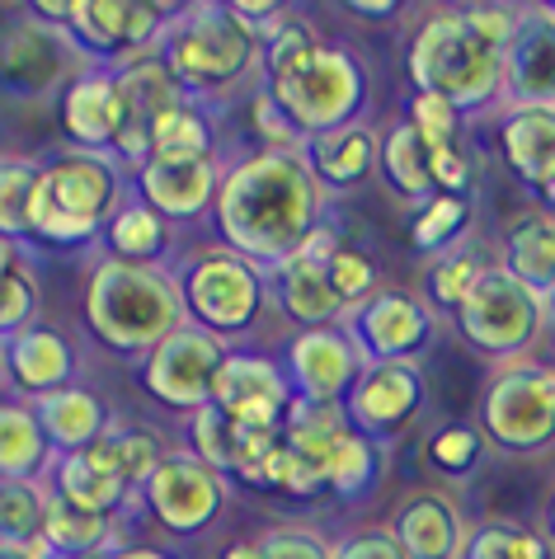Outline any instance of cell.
Instances as JSON below:
<instances>
[{"instance_id": "obj_27", "label": "cell", "mask_w": 555, "mask_h": 559, "mask_svg": "<svg viewBox=\"0 0 555 559\" xmlns=\"http://www.w3.org/2000/svg\"><path fill=\"white\" fill-rule=\"evenodd\" d=\"M34 414L43 424V438H48L52 456L90 452V447H95L114 424L109 405H104L90 385H67V391H57V395L34 400Z\"/></svg>"}, {"instance_id": "obj_18", "label": "cell", "mask_w": 555, "mask_h": 559, "mask_svg": "<svg viewBox=\"0 0 555 559\" xmlns=\"http://www.w3.org/2000/svg\"><path fill=\"white\" fill-rule=\"evenodd\" d=\"M226 160H165L151 155L146 165L132 169V198L146 203L161 222H198L212 216Z\"/></svg>"}, {"instance_id": "obj_38", "label": "cell", "mask_w": 555, "mask_h": 559, "mask_svg": "<svg viewBox=\"0 0 555 559\" xmlns=\"http://www.w3.org/2000/svg\"><path fill=\"white\" fill-rule=\"evenodd\" d=\"M467 226H471V198L434 193L420 212H414V222H410V245H414L420 254H428V259L452 254L457 240L467 236Z\"/></svg>"}, {"instance_id": "obj_37", "label": "cell", "mask_w": 555, "mask_h": 559, "mask_svg": "<svg viewBox=\"0 0 555 559\" xmlns=\"http://www.w3.org/2000/svg\"><path fill=\"white\" fill-rule=\"evenodd\" d=\"M99 461H109L114 471L128 479L132 485V493H142V485L151 479V471L165 461V452H161V442H156V432H146V428H132V424H109V432L90 447Z\"/></svg>"}, {"instance_id": "obj_8", "label": "cell", "mask_w": 555, "mask_h": 559, "mask_svg": "<svg viewBox=\"0 0 555 559\" xmlns=\"http://www.w3.org/2000/svg\"><path fill=\"white\" fill-rule=\"evenodd\" d=\"M457 334L467 338V348H475L489 362H522L532 357V348L542 344L546 324H551V306L528 292L513 273H504L499 263L475 277V287L467 292V301L452 310Z\"/></svg>"}, {"instance_id": "obj_23", "label": "cell", "mask_w": 555, "mask_h": 559, "mask_svg": "<svg viewBox=\"0 0 555 559\" xmlns=\"http://www.w3.org/2000/svg\"><path fill=\"white\" fill-rule=\"evenodd\" d=\"M387 532L400 540L405 559H461L467 555V522L457 503L438 489H414L395 503Z\"/></svg>"}, {"instance_id": "obj_29", "label": "cell", "mask_w": 555, "mask_h": 559, "mask_svg": "<svg viewBox=\"0 0 555 559\" xmlns=\"http://www.w3.org/2000/svg\"><path fill=\"white\" fill-rule=\"evenodd\" d=\"M499 269L513 273L522 287L536 292L546 306L555 297V216L551 212H528L504 230L499 245Z\"/></svg>"}, {"instance_id": "obj_20", "label": "cell", "mask_w": 555, "mask_h": 559, "mask_svg": "<svg viewBox=\"0 0 555 559\" xmlns=\"http://www.w3.org/2000/svg\"><path fill=\"white\" fill-rule=\"evenodd\" d=\"M57 118H61V132L71 136L75 151L114 155L118 132H122V122H128V99H122L118 71L114 67H85L67 90H61Z\"/></svg>"}, {"instance_id": "obj_56", "label": "cell", "mask_w": 555, "mask_h": 559, "mask_svg": "<svg viewBox=\"0 0 555 559\" xmlns=\"http://www.w3.org/2000/svg\"><path fill=\"white\" fill-rule=\"evenodd\" d=\"M542 536H546L551 546H555V493L546 499V512H542Z\"/></svg>"}, {"instance_id": "obj_34", "label": "cell", "mask_w": 555, "mask_h": 559, "mask_svg": "<svg viewBox=\"0 0 555 559\" xmlns=\"http://www.w3.org/2000/svg\"><path fill=\"white\" fill-rule=\"evenodd\" d=\"M48 160L38 155H0V240H34V198Z\"/></svg>"}, {"instance_id": "obj_55", "label": "cell", "mask_w": 555, "mask_h": 559, "mask_svg": "<svg viewBox=\"0 0 555 559\" xmlns=\"http://www.w3.org/2000/svg\"><path fill=\"white\" fill-rule=\"evenodd\" d=\"M217 559H259V540H236V546H226Z\"/></svg>"}, {"instance_id": "obj_22", "label": "cell", "mask_w": 555, "mask_h": 559, "mask_svg": "<svg viewBox=\"0 0 555 559\" xmlns=\"http://www.w3.org/2000/svg\"><path fill=\"white\" fill-rule=\"evenodd\" d=\"M5 385L14 391V400H43V395H57L67 385H81V357H75V344L52 324H28L24 334H14L5 348Z\"/></svg>"}, {"instance_id": "obj_26", "label": "cell", "mask_w": 555, "mask_h": 559, "mask_svg": "<svg viewBox=\"0 0 555 559\" xmlns=\"http://www.w3.org/2000/svg\"><path fill=\"white\" fill-rule=\"evenodd\" d=\"M306 160H311L326 193H358L381 165V136L367 118L349 122V128L306 142Z\"/></svg>"}, {"instance_id": "obj_2", "label": "cell", "mask_w": 555, "mask_h": 559, "mask_svg": "<svg viewBox=\"0 0 555 559\" xmlns=\"http://www.w3.org/2000/svg\"><path fill=\"white\" fill-rule=\"evenodd\" d=\"M156 57L203 108L264 85V38L240 20L236 5H179Z\"/></svg>"}, {"instance_id": "obj_33", "label": "cell", "mask_w": 555, "mask_h": 559, "mask_svg": "<svg viewBox=\"0 0 555 559\" xmlns=\"http://www.w3.org/2000/svg\"><path fill=\"white\" fill-rule=\"evenodd\" d=\"M151 155L165 160H222V136L212 108L184 99L151 128Z\"/></svg>"}, {"instance_id": "obj_58", "label": "cell", "mask_w": 555, "mask_h": 559, "mask_svg": "<svg viewBox=\"0 0 555 559\" xmlns=\"http://www.w3.org/2000/svg\"><path fill=\"white\" fill-rule=\"evenodd\" d=\"M536 203H542V212H551V216H555V175H551V183H546V189L536 193Z\"/></svg>"}, {"instance_id": "obj_48", "label": "cell", "mask_w": 555, "mask_h": 559, "mask_svg": "<svg viewBox=\"0 0 555 559\" xmlns=\"http://www.w3.org/2000/svg\"><path fill=\"white\" fill-rule=\"evenodd\" d=\"M259 559H330V540L311 526H273L259 536Z\"/></svg>"}, {"instance_id": "obj_57", "label": "cell", "mask_w": 555, "mask_h": 559, "mask_svg": "<svg viewBox=\"0 0 555 559\" xmlns=\"http://www.w3.org/2000/svg\"><path fill=\"white\" fill-rule=\"evenodd\" d=\"M10 263H20V245L0 240V273H5V269H10Z\"/></svg>"}, {"instance_id": "obj_40", "label": "cell", "mask_w": 555, "mask_h": 559, "mask_svg": "<svg viewBox=\"0 0 555 559\" xmlns=\"http://www.w3.org/2000/svg\"><path fill=\"white\" fill-rule=\"evenodd\" d=\"M489 269L485 254H475L471 245H457L452 254H438L434 263H428L424 273V301L442 310V316H452V310L467 301V292L475 287V277H481Z\"/></svg>"}, {"instance_id": "obj_11", "label": "cell", "mask_w": 555, "mask_h": 559, "mask_svg": "<svg viewBox=\"0 0 555 559\" xmlns=\"http://www.w3.org/2000/svg\"><path fill=\"white\" fill-rule=\"evenodd\" d=\"M90 61L71 43L67 28L43 24L34 14L0 24V90L20 99H48L67 90Z\"/></svg>"}, {"instance_id": "obj_6", "label": "cell", "mask_w": 555, "mask_h": 559, "mask_svg": "<svg viewBox=\"0 0 555 559\" xmlns=\"http://www.w3.org/2000/svg\"><path fill=\"white\" fill-rule=\"evenodd\" d=\"M269 95L287 114V122L302 132V142H316L326 132H339L349 122H363L373 104V75L367 61L344 48V43L320 38L311 52L297 57L287 71L269 75Z\"/></svg>"}, {"instance_id": "obj_59", "label": "cell", "mask_w": 555, "mask_h": 559, "mask_svg": "<svg viewBox=\"0 0 555 559\" xmlns=\"http://www.w3.org/2000/svg\"><path fill=\"white\" fill-rule=\"evenodd\" d=\"M551 324H555V297H551Z\"/></svg>"}, {"instance_id": "obj_7", "label": "cell", "mask_w": 555, "mask_h": 559, "mask_svg": "<svg viewBox=\"0 0 555 559\" xmlns=\"http://www.w3.org/2000/svg\"><path fill=\"white\" fill-rule=\"evenodd\" d=\"M184 310H189V324L198 330L226 338L231 348L240 338H250L269 316V277L259 263L240 259L236 250H203L193 254L184 269L175 273Z\"/></svg>"}, {"instance_id": "obj_12", "label": "cell", "mask_w": 555, "mask_h": 559, "mask_svg": "<svg viewBox=\"0 0 555 559\" xmlns=\"http://www.w3.org/2000/svg\"><path fill=\"white\" fill-rule=\"evenodd\" d=\"M226 475L193 452H165V461L142 485V508L169 536H203L226 512Z\"/></svg>"}, {"instance_id": "obj_41", "label": "cell", "mask_w": 555, "mask_h": 559, "mask_svg": "<svg viewBox=\"0 0 555 559\" xmlns=\"http://www.w3.org/2000/svg\"><path fill=\"white\" fill-rule=\"evenodd\" d=\"M461 559H555V546L518 522H481L467 536V555Z\"/></svg>"}, {"instance_id": "obj_60", "label": "cell", "mask_w": 555, "mask_h": 559, "mask_svg": "<svg viewBox=\"0 0 555 559\" xmlns=\"http://www.w3.org/2000/svg\"><path fill=\"white\" fill-rule=\"evenodd\" d=\"M0 377H5V357H0Z\"/></svg>"}, {"instance_id": "obj_39", "label": "cell", "mask_w": 555, "mask_h": 559, "mask_svg": "<svg viewBox=\"0 0 555 559\" xmlns=\"http://www.w3.org/2000/svg\"><path fill=\"white\" fill-rule=\"evenodd\" d=\"M48 479H0V546H43Z\"/></svg>"}, {"instance_id": "obj_35", "label": "cell", "mask_w": 555, "mask_h": 559, "mask_svg": "<svg viewBox=\"0 0 555 559\" xmlns=\"http://www.w3.org/2000/svg\"><path fill=\"white\" fill-rule=\"evenodd\" d=\"M104 240H109V259L161 269V259L169 250V222H161L146 203L128 198V203L114 212V222L104 226Z\"/></svg>"}, {"instance_id": "obj_31", "label": "cell", "mask_w": 555, "mask_h": 559, "mask_svg": "<svg viewBox=\"0 0 555 559\" xmlns=\"http://www.w3.org/2000/svg\"><path fill=\"white\" fill-rule=\"evenodd\" d=\"M52 447L28 400L0 395V479H48Z\"/></svg>"}, {"instance_id": "obj_54", "label": "cell", "mask_w": 555, "mask_h": 559, "mask_svg": "<svg viewBox=\"0 0 555 559\" xmlns=\"http://www.w3.org/2000/svg\"><path fill=\"white\" fill-rule=\"evenodd\" d=\"M0 559H52L48 546H0Z\"/></svg>"}, {"instance_id": "obj_50", "label": "cell", "mask_w": 555, "mask_h": 559, "mask_svg": "<svg viewBox=\"0 0 555 559\" xmlns=\"http://www.w3.org/2000/svg\"><path fill=\"white\" fill-rule=\"evenodd\" d=\"M461 14H467V24L489 43V48L508 52V43H513V34H518L522 5H489V0H481V5H461Z\"/></svg>"}, {"instance_id": "obj_19", "label": "cell", "mask_w": 555, "mask_h": 559, "mask_svg": "<svg viewBox=\"0 0 555 559\" xmlns=\"http://www.w3.org/2000/svg\"><path fill=\"white\" fill-rule=\"evenodd\" d=\"M504 108H555V5H522L504 52Z\"/></svg>"}, {"instance_id": "obj_51", "label": "cell", "mask_w": 555, "mask_h": 559, "mask_svg": "<svg viewBox=\"0 0 555 559\" xmlns=\"http://www.w3.org/2000/svg\"><path fill=\"white\" fill-rule=\"evenodd\" d=\"M330 559H405V550L387 526H363V532L330 540Z\"/></svg>"}, {"instance_id": "obj_10", "label": "cell", "mask_w": 555, "mask_h": 559, "mask_svg": "<svg viewBox=\"0 0 555 559\" xmlns=\"http://www.w3.org/2000/svg\"><path fill=\"white\" fill-rule=\"evenodd\" d=\"M175 10L151 0H71L67 34L90 67H132L161 52V38Z\"/></svg>"}, {"instance_id": "obj_44", "label": "cell", "mask_w": 555, "mask_h": 559, "mask_svg": "<svg viewBox=\"0 0 555 559\" xmlns=\"http://www.w3.org/2000/svg\"><path fill=\"white\" fill-rule=\"evenodd\" d=\"M485 452H489L485 432L471 428V424H447V428H438L434 438H428V461H434L442 475H452V479H471V471H481L485 465Z\"/></svg>"}, {"instance_id": "obj_24", "label": "cell", "mask_w": 555, "mask_h": 559, "mask_svg": "<svg viewBox=\"0 0 555 559\" xmlns=\"http://www.w3.org/2000/svg\"><path fill=\"white\" fill-rule=\"evenodd\" d=\"M269 277V306L297 330H330V324H344V301L334 297L330 287V269L320 259L292 254L283 263L264 269Z\"/></svg>"}, {"instance_id": "obj_17", "label": "cell", "mask_w": 555, "mask_h": 559, "mask_svg": "<svg viewBox=\"0 0 555 559\" xmlns=\"http://www.w3.org/2000/svg\"><path fill=\"white\" fill-rule=\"evenodd\" d=\"M212 409H222L236 424H255V428H283L297 395L278 357L269 353H250V348H231L226 362L212 381Z\"/></svg>"}, {"instance_id": "obj_30", "label": "cell", "mask_w": 555, "mask_h": 559, "mask_svg": "<svg viewBox=\"0 0 555 559\" xmlns=\"http://www.w3.org/2000/svg\"><path fill=\"white\" fill-rule=\"evenodd\" d=\"M114 540H118L114 518L85 512L61 499L57 489H48V499H43V546H48L52 559H99L118 550Z\"/></svg>"}, {"instance_id": "obj_14", "label": "cell", "mask_w": 555, "mask_h": 559, "mask_svg": "<svg viewBox=\"0 0 555 559\" xmlns=\"http://www.w3.org/2000/svg\"><path fill=\"white\" fill-rule=\"evenodd\" d=\"M344 330L358 344L363 362H420L438 334V316L414 292L381 287L358 310H349Z\"/></svg>"}, {"instance_id": "obj_42", "label": "cell", "mask_w": 555, "mask_h": 559, "mask_svg": "<svg viewBox=\"0 0 555 559\" xmlns=\"http://www.w3.org/2000/svg\"><path fill=\"white\" fill-rule=\"evenodd\" d=\"M189 452L198 461H208L212 471L222 475H236V461H240V424L226 418L222 409H198L189 414Z\"/></svg>"}, {"instance_id": "obj_3", "label": "cell", "mask_w": 555, "mask_h": 559, "mask_svg": "<svg viewBox=\"0 0 555 559\" xmlns=\"http://www.w3.org/2000/svg\"><path fill=\"white\" fill-rule=\"evenodd\" d=\"M189 324L175 273L146 269V263L99 259L85 283V330L99 338L109 353L137 357L156 353L175 330Z\"/></svg>"}, {"instance_id": "obj_47", "label": "cell", "mask_w": 555, "mask_h": 559, "mask_svg": "<svg viewBox=\"0 0 555 559\" xmlns=\"http://www.w3.org/2000/svg\"><path fill=\"white\" fill-rule=\"evenodd\" d=\"M250 128H255V136L264 142V151H306V142H302V132L287 122V114L273 104V95H269V85H259L255 95H250Z\"/></svg>"}, {"instance_id": "obj_9", "label": "cell", "mask_w": 555, "mask_h": 559, "mask_svg": "<svg viewBox=\"0 0 555 559\" xmlns=\"http://www.w3.org/2000/svg\"><path fill=\"white\" fill-rule=\"evenodd\" d=\"M475 428L508 456H542L555 447V367L551 362H504L481 391Z\"/></svg>"}, {"instance_id": "obj_52", "label": "cell", "mask_w": 555, "mask_h": 559, "mask_svg": "<svg viewBox=\"0 0 555 559\" xmlns=\"http://www.w3.org/2000/svg\"><path fill=\"white\" fill-rule=\"evenodd\" d=\"M349 10L367 14V20H391V14H400V5H391V0H353Z\"/></svg>"}, {"instance_id": "obj_43", "label": "cell", "mask_w": 555, "mask_h": 559, "mask_svg": "<svg viewBox=\"0 0 555 559\" xmlns=\"http://www.w3.org/2000/svg\"><path fill=\"white\" fill-rule=\"evenodd\" d=\"M28 324H38V277L20 259L0 273V348H5L14 334H24Z\"/></svg>"}, {"instance_id": "obj_21", "label": "cell", "mask_w": 555, "mask_h": 559, "mask_svg": "<svg viewBox=\"0 0 555 559\" xmlns=\"http://www.w3.org/2000/svg\"><path fill=\"white\" fill-rule=\"evenodd\" d=\"M118 85H122V99H128V122H122V132H118L114 160L132 175L137 165L151 160V128L189 95H184L179 81L165 71L161 57H142V61H132V67H122Z\"/></svg>"}, {"instance_id": "obj_4", "label": "cell", "mask_w": 555, "mask_h": 559, "mask_svg": "<svg viewBox=\"0 0 555 559\" xmlns=\"http://www.w3.org/2000/svg\"><path fill=\"white\" fill-rule=\"evenodd\" d=\"M405 71L420 95L447 99L461 118H485L504 108V52L489 48L461 10H438L414 28Z\"/></svg>"}, {"instance_id": "obj_46", "label": "cell", "mask_w": 555, "mask_h": 559, "mask_svg": "<svg viewBox=\"0 0 555 559\" xmlns=\"http://www.w3.org/2000/svg\"><path fill=\"white\" fill-rule=\"evenodd\" d=\"M405 118H410V128L428 142V151L461 142V122H467L447 99H438V95H420V90L410 95V114H405Z\"/></svg>"}, {"instance_id": "obj_25", "label": "cell", "mask_w": 555, "mask_h": 559, "mask_svg": "<svg viewBox=\"0 0 555 559\" xmlns=\"http://www.w3.org/2000/svg\"><path fill=\"white\" fill-rule=\"evenodd\" d=\"M495 136L508 175L542 193L555 175V108H499Z\"/></svg>"}, {"instance_id": "obj_49", "label": "cell", "mask_w": 555, "mask_h": 559, "mask_svg": "<svg viewBox=\"0 0 555 559\" xmlns=\"http://www.w3.org/2000/svg\"><path fill=\"white\" fill-rule=\"evenodd\" d=\"M428 165H434V189L447 198H471L475 193V165L461 142L428 151Z\"/></svg>"}, {"instance_id": "obj_32", "label": "cell", "mask_w": 555, "mask_h": 559, "mask_svg": "<svg viewBox=\"0 0 555 559\" xmlns=\"http://www.w3.org/2000/svg\"><path fill=\"white\" fill-rule=\"evenodd\" d=\"M381 179L391 183V193H400L405 203L424 207L434 198V165H428V142L410 128V118H400L381 136Z\"/></svg>"}, {"instance_id": "obj_28", "label": "cell", "mask_w": 555, "mask_h": 559, "mask_svg": "<svg viewBox=\"0 0 555 559\" xmlns=\"http://www.w3.org/2000/svg\"><path fill=\"white\" fill-rule=\"evenodd\" d=\"M48 489H57L61 499L75 503V508L99 512V518H118V512L132 503V485L95 452L57 456L52 471H48Z\"/></svg>"}, {"instance_id": "obj_5", "label": "cell", "mask_w": 555, "mask_h": 559, "mask_svg": "<svg viewBox=\"0 0 555 559\" xmlns=\"http://www.w3.org/2000/svg\"><path fill=\"white\" fill-rule=\"evenodd\" d=\"M122 175L128 169L99 151H67L48 160L34 198V240L52 250H75L104 236V226L122 207L118 198L132 193V179Z\"/></svg>"}, {"instance_id": "obj_45", "label": "cell", "mask_w": 555, "mask_h": 559, "mask_svg": "<svg viewBox=\"0 0 555 559\" xmlns=\"http://www.w3.org/2000/svg\"><path fill=\"white\" fill-rule=\"evenodd\" d=\"M326 269H330V287H334V297L344 301V310H358L367 297L381 292L377 287V263L367 254H358V250H349V245L326 263Z\"/></svg>"}, {"instance_id": "obj_15", "label": "cell", "mask_w": 555, "mask_h": 559, "mask_svg": "<svg viewBox=\"0 0 555 559\" xmlns=\"http://www.w3.org/2000/svg\"><path fill=\"white\" fill-rule=\"evenodd\" d=\"M428 405V381L420 362H367L344 400L349 428L373 442H395L414 428V418Z\"/></svg>"}, {"instance_id": "obj_16", "label": "cell", "mask_w": 555, "mask_h": 559, "mask_svg": "<svg viewBox=\"0 0 555 559\" xmlns=\"http://www.w3.org/2000/svg\"><path fill=\"white\" fill-rule=\"evenodd\" d=\"M278 362H283L292 381V395L306 400V405H344L353 381L367 367L344 324H330V330H292Z\"/></svg>"}, {"instance_id": "obj_53", "label": "cell", "mask_w": 555, "mask_h": 559, "mask_svg": "<svg viewBox=\"0 0 555 559\" xmlns=\"http://www.w3.org/2000/svg\"><path fill=\"white\" fill-rule=\"evenodd\" d=\"M109 559H179V555H169L165 546H122Z\"/></svg>"}, {"instance_id": "obj_36", "label": "cell", "mask_w": 555, "mask_h": 559, "mask_svg": "<svg viewBox=\"0 0 555 559\" xmlns=\"http://www.w3.org/2000/svg\"><path fill=\"white\" fill-rule=\"evenodd\" d=\"M381 465H387V447L363 438V432H344L330 456V479H326V493H334V499L344 503H358L373 493V485L381 479Z\"/></svg>"}, {"instance_id": "obj_1", "label": "cell", "mask_w": 555, "mask_h": 559, "mask_svg": "<svg viewBox=\"0 0 555 559\" xmlns=\"http://www.w3.org/2000/svg\"><path fill=\"white\" fill-rule=\"evenodd\" d=\"M330 193L320 189L306 151H250L226 165L212 226L226 250L273 269L306 250V240L330 222Z\"/></svg>"}, {"instance_id": "obj_13", "label": "cell", "mask_w": 555, "mask_h": 559, "mask_svg": "<svg viewBox=\"0 0 555 559\" xmlns=\"http://www.w3.org/2000/svg\"><path fill=\"white\" fill-rule=\"evenodd\" d=\"M226 353H231L226 338L198 330V324H184L156 353H146L137 362V377H142V391L151 400H161L165 409L198 414V409H208L212 381H217Z\"/></svg>"}]
</instances>
